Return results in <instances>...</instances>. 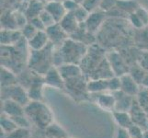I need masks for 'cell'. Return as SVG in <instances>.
<instances>
[{"mask_svg":"<svg viewBox=\"0 0 148 138\" xmlns=\"http://www.w3.org/2000/svg\"><path fill=\"white\" fill-rule=\"evenodd\" d=\"M88 51V47L84 43L74 39H66L60 45L58 51H56V53L53 52V61L59 58V65L66 63L79 64L85 57Z\"/></svg>","mask_w":148,"mask_h":138,"instance_id":"cell-1","label":"cell"},{"mask_svg":"<svg viewBox=\"0 0 148 138\" xmlns=\"http://www.w3.org/2000/svg\"><path fill=\"white\" fill-rule=\"evenodd\" d=\"M25 113L38 128L45 130L53 122V114L42 100H30L25 106Z\"/></svg>","mask_w":148,"mask_h":138,"instance_id":"cell-2","label":"cell"},{"mask_svg":"<svg viewBox=\"0 0 148 138\" xmlns=\"http://www.w3.org/2000/svg\"><path fill=\"white\" fill-rule=\"evenodd\" d=\"M48 47V46H47ZM47 47L40 50V51H32L30 50V56L29 58V65L30 68H33L34 71L37 73H42V75H45L47 71L52 67L49 65V60H52L53 63V59L51 58L48 59L49 56L46 54V49Z\"/></svg>","mask_w":148,"mask_h":138,"instance_id":"cell-3","label":"cell"},{"mask_svg":"<svg viewBox=\"0 0 148 138\" xmlns=\"http://www.w3.org/2000/svg\"><path fill=\"white\" fill-rule=\"evenodd\" d=\"M2 89H3V94H6L7 96H8L7 99H10L17 101L21 105H23L24 107L30 101L28 91L20 85L15 84L9 87H6V88H2Z\"/></svg>","mask_w":148,"mask_h":138,"instance_id":"cell-4","label":"cell"},{"mask_svg":"<svg viewBox=\"0 0 148 138\" xmlns=\"http://www.w3.org/2000/svg\"><path fill=\"white\" fill-rule=\"evenodd\" d=\"M106 19V12L100 9L96 10L89 14L88 18L85 21V30L89 33H95L99 30L101 25L104 23Z\"/></svg>","mask_w":148,"mask_h":138,"instance_id":"cell-5","label":"cell"},{"mask_svg":"<svg viewBox=\"0 0 148 138\" xmlns=\"http://www.w3.org/2000/svg\"><path fill=\"white\" fill-rule=\"evenodd\" d=\"M61 76L65 81H69L72 79H75L81 78L84 76V72L81 66L78 64H72V63H66L57 66Z\"/></svg>","mask_w":148,"mask_h":138,"instance_id":"cell-6","label":"cell"},{"mask_svg":"<svg viewBox=\"0 0 148 138\" xmlns=\"http://www.w3.org/2000/svg\"><path fill=\"white\" fill-rule=\"evenodd\" d=\"M107 58H108V61L114 76H121L124 74L129 73L130 68L127 66L124 60L122 59V57L118 53L111 52L110 54H108V57Z\"/></svg>","mask_w":148,"mask_h":138,"instance_id":"cell-7","label":"cell"},{"mask_svg":"<svg viewBox=\"0 0 148 138\" xmlns=\"http://www.w3.org/2000/svg\"><path fill=\"white\" fill-rule=\"evenodd\" d=\"M43 79L45 84L50 87H53L54 89H65V82L63 76H61L58 68L54 65L52 66L46 72V74L43 76Z\"/></svg>","mask_w":148,"mask_h":138,"instance_id":"cell-8","label":"cell"},{"mask_svg":"<svg viewBox=\"0 0 148 138\" xmlns=\"http://www.w3.org/2000/svg\"><path fill=\"white\" fill-rule=\"evenodd\" d=\"M115 96V109L114 111H128L130 112L132 104H134L135 97H132L128 94L124 93L123 91L119 90L114 92Z\"/></svg>","mask_w":148,"mask_h":138,"instance_id":"cell-9","label":"cell"},{"mask_svg":"<svg viewBox=\"0 0 148 138\" xmlns=\"http://www.w3.org/2000/svg\"><path fill=\"white\" fill-rule=\"evenodd\" d=\"M121 79V90L132 97H136L140 90V85L136 82L134 78L129 74H124L120 76Z\"/></svg>","mask_w":148,"mask_h":138,"instance_id":"cell-10","label":"cell"},{"mask_svg":"<svg viewBox=\"0 0 148 138\" xmlns=\"http://www.w3.org/2000/svg\"><path fill=\"white\" fill-rule=\"evenodd\" d=\"M2 110L4 114L10 117V118H15V117L25 114V107L18 102L10 99L4 100Z\"/></svg>","mask_w":148,"mask_h":138,"instance_id":"cell-11","label":"cell"},{"mask_svg":"<svg viewBox=\"0 0 148 138\" xmlns=\"http://www.w3.org/2000/svg\"><path fill=\"white\" fill-rule=\"evenodd\" d=\"M50 43V39L46 30H38L34 36L28 41L29 48L32 51H40L47 47Z\"/></svg>","mask_w":148,"mask_h":138,"instance_id":"cell-12","label":"cell"},{"mask_svg":"<svg viewBox=\"0 0 148 138\" xmlns=\"http://www.w3.org/2000/svg\"><path fill=\"white\" fill-rule=\"evenodd\" d=\"M44 8L52 15L58 23L67 13L63 1H58V0H50L45 4Z\"/></svg>","mask_w":148,"mask_h":138,"instance_id":"cell-13","label":"cell"},{"mask_svg":"<svg viewBox=\"0 0 148 138\" xmlns=\"http://www.w3.org/2000/svg\"><path fill=\"white\" fill-rule=\"evenodd\" d=\"M130 114L132 116V122H134V124H137L141 126L142 128L146 127L148 124V116H147V112H145L143 110L139 104L137 103L136 100H134V104L130 111Z\"/></svg>","mask_w":148,"mask_h":138,"instance_id":"cell-14","label":"cell"},{"mask_svg":"<svg viewBox=\"0 0 148 138\" xmlns=\"http://www.w3.org/2000/svg\"><path fill=\"white\" fill-rule=\"evenodd\" d=\"M59 24L68 35L75 34L79 30L80 27V23L77 21V19L75 17L73 12L66 13V15L62 19Z\"/></svg>","mask_w":148,"mask_h":138,"instance_id":"cell-15","label":"cell"},{"mask_svg":"<svg viewBox=\"0 0 148 138\" xmlns=\"http://www.w3.org/2000/svg\"><path fill=\"white\" fill-rule=\"evenodd\" d=\"M46 32L50 39V43H53V44L61 45L66 39H67L66 37L68 36V34L63 30V28L61 27V25L59 23H56L53 26L47 28Z\"/></svg>","mask_w":148,"mask_h":138,"instance_id":"cell-16","label":"cell"},{"mask_svg":"<svg viewBox=\"0 0 148 138\" xmlns=\"http://www.w3.org/2000/svg\"><path fill=\"white\" fill-rule=\"evenodd\" d=\"M96 95V102L100 108L104 109L106 111H112L115 109V96L111 92H102Z\"/></svg>","mask_w":148,"mask_h":138,"instance_id":"cell-17","label":"cell"},{"mask_svg":"<svg viewBox=\"0 0 148 138\" xmlns=\"http://www.w3.org/2000/svg\"><path fill=\"white\" fill-rule=\"evenodd\" d=\"M23 38L21 30L4 29L1 30V44L12 46L17 44Z\"/></svg>","mask_w":148,"mask_h":138,"instance_id":"cell-18","label":"cell"},{"mask_svg":"<svg viewBox=\"0 0 148 138\" xmlns=\"http://www.w3.org/2000/svg\"><path fill=\"white\" fill-rule=\"evenodd\" d=\"M109 79V78H108ZM108 79L106 78H94L89 79L86 82V90L90 94H99L108 90Z\"/></svg>","mask_w":148,"mask_h":138,"instance_id":"cell-19","label":"cell"},{"mask_svg":"<svg viewBox=\"0 0 148 138\" xmlns=\"http://www.w3.org/2000/svg\"><path fill=\"white\" fill-rule=\"evenodd\" d=\"M44 83L43 78H34L29 84L27 90L30 100H42V86Z\"/></svg>","mask_w":148,"mask_h":138,"instance_id":"cell-20","label":"cell"},{"mask_svg":"<svg viewBox=\"0 0 148 138\" xmlns=\"http://www.w3.org/2000/svg\"><path fill=\"white\" fill-rule=\"evenodd\" d=\"M113 117L116 122V124H118L121 128L129 129L130 127L134 124L132 116L130 112L128 111H113Z\"/></svg>","mask_w":148,"mask_h":138,"instance_id":"cell-21","label":"cell"},{"mask_svg":"<svg viewBox=\"0 0 148 138\" xmlns=\"http://www.w3.org/2000/svg\"><path fill=\"white\" fill-rule=\"evenodd\" d=\"M17 84V76L11 69L2 65L1 67V87L6 88Z\"/></svg>","mask_w":148,"mask_h":138,"instance_id":"cell-22","label":"cell"},{"mask_svg":"<svg viewBox=\"0 0 148 138\" xmlns=\"http://www.w3.org/2000/svg\"><path fill=\"white\" fill-rule=\"evenodd\" d=\"M45 134H46L47 137H55V138H66L67 135H66L65 131L58 125L57 124L53 122L52 124L49 125L46 129H45Z\"/></svg>","mask_w":148,"mask_h":138,"instance_id":"cell-23","label":"cell"},{"mask_svg":"<svg viewBox=\"0 0 148 138\" xmlns=\"http://www.w3.org/2000/svg\"><path fill=\"white\" fill-rule=\"evenodd\" d=\"M138 7L139 4L134 0H118V5H117V8L129 15L134 13Z\"/></svg>","mask_w":148,"mask_h":138,"instance_id":"cell-24","label":"cell"},{"mask_svg":"<svg viewBox=\"0 0 148 138\" xmlns=\"http://www.w3.org/2000/svg\"><path fill=\"white\" fill-rule=\"evenodd\" d=\"M43 9H44V7L42 6V1H40V0H32L27 9L26 16L28 17L29 19H30L34 17L39 16Z\"/></svg>","mask_w":148,"mask_h":138,"instance_id":"cell-25","label":"cell"},{"mask_svg":"<svg viewBox=\"0 0 148 138\" xmlns=\"http://www.w3.org/2000/svg\"><path fill=\"white\" fill-rule=\"evenodd\" d=\"M135 100L141 108L148 113V89L142 87L135 97Z\"/></svg>","mask_w":148,"mask_h":138,"instance_id":"cell-26","label":"cell"},{"mask_svg":"<svg viewBox=\"0 0 148 138\" xmlns=\"http://www.w3.org/2000/svg\"><path fill=\"white\" fill-rule=\"evenodd\" d=\"M0 122H1V131L5 132L7 135L10 134V133H12L17 128H18L17 124L14 122V120L7 115H4L2 117Z\"/></svg>","mask_w":148,"mask_h":138,"instance_id":"cell-27","label":"cell"},{"mask_svg":"<svg viewBox=\"0 0 148 138\" xmlns=\"http://www.w3.org/2000/svg\"><path fill=\"white\" fill-rule=\"evenodd\" d=\"M129 74L134 78V80L136 81V82L141 86L143 80H144L145 76L146 75V72L138 65H135V66H134V67L130 68Z\"/></svg>","mask_w":148,"mask_h":138,"instance_id":"cell-28","label":"cell"},{"mask_svg":"<svg viewBox=\"0 0 148 138\" xmlns=\"http://www.w3.org/2000/svg\"><path fill=\"white\" fill-rule=\"evenodd\" d=\"M6 138H32V133L29 128H17L7 135Z\"/></svg>","mask_w":148,"mask_h":138,"instance_id":"cell-29","label":"cell"},{"mask_svg":"<svg viewBox=\"0 0 148 138\" xmlns=\"http://www.w3.org/2000/svg\"><path fill=\"white\" fill-rule=\"evenodd\" d=\"M39 17L40 18V19L42 20V22H43V24L45 25V27H46V29L47 28H49V27H52V26H53L54 24H56V23H58L56 20L54 19V18L51 15L46 9H43L42 12H40V14L39 15Z\"/></svg>","mask_w":148,"mask_h":138,"instance_id":"cell-30","label":"cell"},{"mask_svg":"<svg viewBox=\"0 0 148 138\" xmlns=\"http://www.w3.org/2000/svg\"><path fill=\"white\" fill-rule=\"evenodd\" d=\"M108 90L109 92H111V93H114L116 91L121 90L120 76H113L108 79Z\"/></svg>","mask_w":148,"mask_h":138,"instance_id":"cell-31","label":"cell"},{"mask_svg":"<svg viewBox=\"0 0 148 138\" xmlns=\"http://www.w3.org/2000/svg\"><path fill=\"white\" fill-rule=\"evenodd\" d=\"M102 0H83L81 2L82 7H84L89 13L99 9V6Z\"/></svg>","mask_w":148,"mask_h":138,"instance_id":"cell-32","label":"cell"},{"mask_svg":"<svg viewBox=\"0 0 148 138\" xmlns=\"http://www.w3.org/2000/svg\"><path fill=\"white\" fill-rule=\"evenodd\" d=\"M75 17L76 18V19H77V21L81 24V23H85V21L86 20V19L88 18L89 16V12L86 10L84 7H82V5L75 10V11L73 12Z\"/></svg>","mask_w":148,"mask_h":138,"instance_id":"cell-33","label":"cell"},{"mask_svg":"<svg viewBox=\"0 0 148 138\" xmlns=\"http://www.w3.org/2000/svg\"><path fill=\"white\" fill-rule=\"evenodd\" d=\"M37 32H38V30L35 29L29 22H28L21 30L22 36H23L24 39H26L27 41H29L30 39H32L34 35L37 33Z\"/></svg>","mask_w":148,"mask_h":138,"instance_id":"cell-34","label":"cell"},{"mask_svg":"<svg viewBox=\"0 0 148 138\" xmlns=\"http://www.w3.org/2000/svg\"><path fill=\"white\" fill-rule=\"evenodd\" d=\"M117 5H118V0H102L99 9L106 13H109L112 9L117 8Z\"/></svg>","mask_w":148,"mask_h":138,"instance_id":"cell-35","label":"cell"},{"mask_svg":"<svg viewBox=\"0 0 148 138\" xmlns=\"http://www.w3.org/2000/svg\"><path fill=\"white\" fill-rule=\"evenodd\" d=\"M134 12L136 13L137 16L139 17L143 24L145 25V27L148 26V10L145 9V8L139 6L138 8H137Z\"/></svg>","mask_w":148,"mask_h":138,"instance_id":"cell-36","label":"cell"},{"mask_svg":"<svg viewBox=\"0 0 148 138\" xmlns=\"http://www.w3.org/2000/svg\"><path fill=\"white\" fill-rule=\"evenodd\" d=\"M129 134L131 135V138H143V134H144V130L141 126L137 124H132L128 129Z\"/></svg>","mask_w":148,"mask_h":138,"instance_id":"cell-37","label":"cell"},{"mask_svg":"<svg viewBox=\"0 0 148 138\" xmlns=\"http://www.w3.org/2000/svg\"><path fill=\"white\" fill-rule=\"evenodd\" d=\"M63 3L67 12H74L81 6V4L75 0H64Z\"/></svg>","mask_w":148,"mask_h":138,"instance_id":"cell-38","label":"cell"},{"mask_svg":"<svg viewBox=\"0 0 148 138\" xmlns=\"http://www.w3.org/2000/svg\"><path fill=\"white\" fill-rule=\"evenodd\" d=\"M29 22L32 24L37 30H46V27H45V25L43 24L42 20L40 19V18L39 16L30 19L29 20Z\"/></svg>","mask_w":148,"mask_h":138,"instance_id":"cell-39","label":"cell"},{"mask_svg":"<svg viewBox=\"0 0 148 138\" xmlns=\"http://www.w3.org/2000/svg\"><path fill=\"white\" fill-rule=\"evenodd\" d=\"M129 19H130L132 25L134 28L138 29V30L145 28V25L143 24V22L141 21V19H139L138 16H137L135 12H134V13H132V14L129 15Z\"/></svg>","mask_w":148,"mask_h":138,"instance_id":"cell-40","label":"cell"},{"mask_svg":"<svg viewBox=\"0 0 148 138\" xmlns=\"http://www.w3.org/2000/svg\"><path fill=\"white\" fill-rule=\"evenodd\" d=\"M116 138H131L128 129L119 127L116 132Z\"/></svg>","mask_w":148,"mask_h":138,"instance_id":"cell-41","label":"cell"},{"mask_svg":"<svg viewBox=\"0 0 148 138\" xmlns=\"http://www.w3.org/2000/svg\"><path fill=\"white\" fill-rule=\"evenodd\" d=\"M139 65L145 71L146 73H148V54H144L142 55Z\"/></svg>","mask_w":148,"mask_h":138,"instance_id":"cell-42","label":"cell"},{"mask_svg":"<svg viewBox=\"0 0 148 138\" xmlns=\"http://www.w3.org/2000/svg\"><path fill=\"white\" fill-rule=\"evenodd\" d=\"M143 138H148V129L144 130V134H143Z\"/></svg>","mask_w":148,"mask_h":138,"instance_id":"cell-43","label":"cell"},{"mask_svg":"<svg viewBox=\"0 0 148 138\" xmlns=\"http://www.w3.org/2000/svg\"><path fill=\"white\" fill-rule=\"evenodd\" d=\"M47 138H55V137H47Z\"/></svg>","mask_w":148,"mask_h":138,"instance_id":"cell-44","label":"cell"},{"mask_svg":"<svg viewBox=\"0 0 148 138\" xmlns=\"http://www.w3.org/2000/svg\"><path fill=\"white\" fill-rule=\"evenodd\" d=\"M66 138H72V137H66Z\"/></svg>","mask_w":148,"mask_h":138,"instance_id":"cell-45","label":"cell"}]
</instances>
